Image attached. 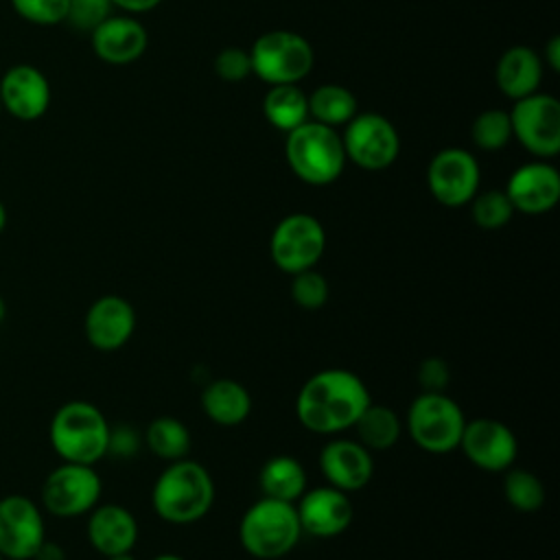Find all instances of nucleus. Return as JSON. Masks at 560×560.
Wrapping results in <instances>:
<instances>
[{
	"label": "nucleus",
	"mask_w": 560,
	"mask_h": 560,
	"mask_svg": "<svg viewBox=\"0 0 560 560\" xmlns=\"http://www.w3.org/2000/svg\"><path fill=\"white\" fill-rule=\"evenodd\" d=\"M370 402V389L359 374L346 368H326L300 387L295 416L306 431L332 438L352 429Z\"/></svg>",
	"instance_id": "nucleus-1"
},
{
	"label": "nucleus",
	"mask_w": 560,
	"mask_h": 560,
	"mask_svg": "<svg viewBox=\"0 0 560 560\" xmlns=\"http://www.w3.org/2000/svg\"><path fill=\"white\" fill-rule=\"evenodd\" d=\"M214 479L195 459L168 462L151 488L153 512L171 525H192L214 505Z\"/></svg>",
	"instance_id": "nucleus-2"
},
{
	"label": "nucleus",
	"mask_w": 560,
	"mask_h": 560,
	"mask_svg": "<svg viewBox=\"0 0 560 560\" xmlns=\"http://www.w3.org/2000/svg\"><path fill=\"white\" fill-rule=\"evenodd\" d=\"M112 424L90 400H68L50 418L48 440L61 462L94 466L107 455Z\"/></svg>",
	"instance_id": "nucleus-3"
},
{
	"label": "nucleus",
	"mask_w": 560,
	"mask_h": 560,
	"mask_svg": "<svg viewBox=\"0 0 560 560\" xmlns=\"http://www.w3.org/2000/svg\"><path fill=\"white\" fill-rule=\"evenodd\" d=\"M302 538L295 503L262 497L252 503L238 521L241 547L258 560L289 556Z\"/></svg>",
	"instance_id": "nucleus-4"
},
{
	"label": "nucleus",
	"mask_w": 560,
	"mask_h": 560,
	"mask_svg": "<svg viewBox=\"0 0 560 560\" xmlns=\"http://www.w3.org/2000/svg\"><path fill=\"white\" fill-rule=\"evenodd\" d=\"M284 155L298 179L311 186H328L346 168V149L335 127L306 120L287 133Z\"/></svg>",
	"instance_id": "nucleus-5"
},
{
	"label": "nucleus",
	"mask_w": 560,
	"mask_h": 560,
	"mask_svg": "<svg viewBox=\"0 0 560 560\" xmlns=\"http://www.w3.org/2000/svg\"><path fill=\"white\" fill-rule=\"evenodd\" d=\"M466 416L446 392H420L405 416L413 444L431 455H446L459 446Z\"/></svg>",
	"instance_id": "nucleus-6"
},
{
	"label": "nucleus",
	"mask_w": 560,
	"mask_h": 560,
	"mask_svg": "<svg viewBox=\"0 0 560 560\" xmlns=\"http://www.w3.org/2000/svg\"><path fill=\"white\" fill-rule=\"evenodd\" d=\"M252 74L267 85L300 83L315 63L311 42L295 31H267L249 48Z\"/></svg>",
	"instance_id": "nucleus-7"
},
{
	"label": "nucleus",
	"mask_w": 560,
	"mask_h": 560,
	"mask_svg": "<svg viewBox=\"0 0 560 560\" xmlns=\"http://www.w3.org/2000/svg\"><path fill=\"white\" fill-rule=\"evenodd\" d=\"M326 249V230L317 217L308 212H291L282 217L269 238V256L273 265L293 276L313 269Z\"/></svg>",
	"instance_id": "nucleus-8"
},
{
	"label": "nucleus",
	"mask_w": 560,
	"mask_h": 560,
	"mask_svg": "<svg viewBox=\"0 0 560 560\" xmlns=\"http://www.w3.org/2000/svg\"><path fill=\"white\" fill-rule=\"evenodd\" d=\"M103 481L94 466L63 462L42 483V505L57 518H74L98 505Z\"/></svg>",
	"instance_id": "nucleus-9"
},
{
	"label": "nucleus",
	"mask_w": 560,
	"mask_h": 560,
	"mask_svg": "<svg viewBox=\"0 0 560 560\" xmlns=\"http://www.w3.org/2000/svg\"><path fill=\"white\" fill-rule=\"evenodd\" d=\"M510 114L512 138L536 158H553L560 151V103L556 96L534 92L514 101Z\"/></svg>",
	"instance_id": "nucleus-10"
},
{
	"label": "nucleus",
	"mask_w": 560,
	"mask_h": 560,
	"mask_svg": "<svg viewBox=\"0 0 560 560\" xmlns=\"http://www.w3.org/2000/svg\"><path fill=\"white\" fill-rule=\"evenodd\" d=\"M346 158L363 171H383L400 153V138L389 118L376 112L354 114L341 136Z\"/></svg>",
	"instance_id": "nucleus-11"
},
{
	"label": "nucleus",
	"mask_w": 560,
	"mask_h": 560,
	"mask_svg": "<svg viewBox=\"0 0 560 560\" xmlns=\"http://www.w3.org/2000/svg\"><path fill=\"white\" fill-rule=\"evenodd\" d=\"M481 171L475 155L462 147L438 151L427 166V186L431 197L446 208L468 206L479 192Z\"/></svg>",
	"instance_id": "nucleus-12"
},
{
	"label": "nucleus",
	"mask_w": 560,
	"mask_h": 560,
	"mask_svg": "<svg viewBox=\"0 0 560 560\" xmlns=\"http://www.w3.org/2000/svg\"><path fill=\"white\" fill-rule=\"evenodd\" d=\"M46 540L42 508L26 494L0 499V553L4 560H31Z\"/></svg>",
	"instance_id": "nucleus-13"
},
{
	"label": "nucleus",
	"mask_w": 560,
	"mask_h": 560,
	"mask_svg": "<svg viewBox=\"0 0 560 560\" xmlns=\"http://www.w3.org/2000/svg\"><path fill=\"white\" fill-rule=\"evenodd\" d=\"M466 459L486 472H505L518 455L514 431L497 418L466 420L459 446Z\"/></svg>",
	"instance_id": "nucleus-14"
},
{
	"label": "nucleus",
	"mask_w": 560,
	"mask_h": 560,
	"mask_svg": "<svg viewBox=\"0 0 560 560\" xmlns=\"http://www.w3.org/2000/svg\"><path fill=\"white\" fill-rule=\"evenodd\" d=\"M295 512L300 518L302 534L315 538H335L343 534L354 516L352 501L348 492L337 490L332 486H317L313 490H304V494L295 501Z\"/></svg>",
	"instance_id": "nucleus-15"
},
{
	"label": "nucleus",
	"mask_w": 560,
	"mask_h": 560,
	"mask_svg": "<svg viewBox=\"0 0 560 560\" xmlns=\"http://www.w3.org/2000/svg\"><path fill=\"white\" fill-rule=\"evenodd\" d=\"M136 330V308L122 295L96 298L83 319V332L92 348L101 352L120 350Z\"/></svg>",
	"instance_id": "nucleus-16"
},
{
	"label": "nucleus",
	"mask_w": 560,
	"mask_h": 560,
	"mask_svg": "<svg viewBox=\"0 0 560 560\" xmlns=\"http://www.w3.org/2000/svg\"><path fill=\"white\" fill-rule=\"evenodd\" d=\"M319 470L328 486L357 492L372 481L374 459L359 440L332 435L319 451Z\"/></svg>",
	"instance_id": "nucleus-17"
},
{
	"label": "nucleus",
	"mask_w": 560,
	"mask_h": 560,
	"mask_svg": "<svg viewBox=\"0 0 560 560\" xmlns=\"http://www.w3.org/2000/svg\"><path fill=\"white\" fill-rule=\"evenodd\" d=\"M505 195L514 212L545 214L560 199V173L545 160L521 164L508 179Z\"/></svg>",
	"instance_id": "nucleus-18"
},
{
	"label": "nucleus",
	"mask_w": 560,
	"mask_h": 560,
	"mask_svg": "<svg viewBox=\"0 0 560 560\" xmlns=\"http://www.w3.org/2000/svg\"><path fill=\"white\" fill-rule=\"evenodd\" d=\"M85 534L94 551L103 558L133 551L140 527L136 516L118 503H98L88 512Z\"/></svg>",
	"instance_id": "nucleus-19"
},
{
	"label": "nucleus",
	"mask_w": 560,
	"mask_h": 560,
	"mask_svg": "<svg viewBox=\"0 0 560 560\" xmlns=\"http://www.w3.org/2000/svg\"><path fill=\"white\" fill-rule=\"evenodd\" d=\"M0 103L11 116L20 120H35L50 105L48 79L35 66L18 63L0 79Z\"/></svg>",
	"instance_id": "nucleus-20"
},
{
	"label": "nucleus",
	"mask_w": 560,
	"mask_h": 560,
	"mask_svg": "<svg viewBox=\"0 0 560 560\" xmlns=\"http://www.w3.org/2000/svg\"><path fill=\"white\" fill-rule=\"evenodd\" d=\"M90 37L96 57L112 66H125L140 59L149 44L147 28L131 15L105 18Z\"/></svg>",
	"instance_id": "nucleus-21"
},
{
	"label": "nucleus",
	"mask_w": 560,
	"mask_h": 560,
	"mask_svg": "<svg viewBox=\"0 0 560 560\" xmlns=\"http://www.w3.org/2000/svg\"><path fill=\"white\" fill-rule=\"evenodd\" d=\"M494 79L503 96L512 101L529 96L540 88L542 59L529 46H512L499 57Z\"/></svg>",
	"instance_id": "nucleus-22"
},
{
	"label": "nucleus",
	"mask_w": 560,
	"mask_h": 560,
	"mask_svg": "<svg viewBox=\"0 0 560 560\" xmlns=\"http://www.w3.org/2000/svg\"><path fill=\"white\" fill-rule=\"evenodd\" d=\"M201 409L219 427H238L252 413V394L234 378H214L201 392Z\"/></svg>",
	"instance_id": "nucleus-23"
},
{
	"label": "nucleus",
	"mask_w": 560,
	"mask_h": 560,
	"mask_svg": "<svg viewBox=\"0 0 560 560\" xmlns=\"http://www.w3.org/2000/svg\"><path fill=\"white\" fill-rule=\"evenodd\" d=\"M306 481V470L302 462L293 455H273L262 464L258 472V486L262 490V497L287 503H295L304 494Z\"/></svg>",
	"instance_id": "nucleus-24"
},
{
	"label": "nucleus",
	"mask_w": 560,
	"mask_h": 560,
	"mask_svg": "<svg viewBox=\"0 0 560 560\" xmlns=\"http://www.w3.org/2000/svg\"><path fill=\"white\" fill-rule=\"evenodd\" d=\"M352 429L357 431V440L370 453L389 451L392 446L398 444V440L402 435V420L392 407L370 402L361 411V416L357 418Z\"/></svg>",
	"instance_id": "nucleus-25"
},
{
	"label": "nucleus",
	"mask_w": 560,
	"mask_h": 560,
	"mask_svg": "<svg viewBox=\"0 0 560 560\" xmlns=\"http://www.w3.org/2000/svg\"><path fill=\"white\" fill-rule=\"evenodd\" d=\"M262 114L267 122L278 131H293L308 118V98L298 83L271 85L262 98Z\"/></svg>",
	"instance_id": "nucleus-26"
},
{
	"label": "nucleus",
	"mask_w": 560,
	"mask_h": 560,
	"mask_svg": "<svg viewBox=\"0 0 560 560\" xmlns=\"http://www.w3.org/2000/svg\"><path fill=\"white\" fill-rule=\"evenodd\" d=\"M144 446L164 462H177L188 457L192 438L188 427L173 416H158L144 429Z\"/></svg>",
	"instance_id": "nucleus-27"
},
{
	"label": "nucleus",
	"mask_w": 560,
	"mask_h": 560,
	"mask_svg": "<svg viewBox=\"0 0 560 560\" xmlns=\"http://www.w3.org/2000/svg\"><path fill=\"white\" fill-rule=\"evenodd\" d=\"M308 98V118L315 122L339 127L357 114V96L337 83H324L313 90Z\"/></svg>",
	"instance_id": "nucleus-28"
},
{
	"label": "nucleus",
	"mask_w": 560,
	"mask_h": 560,
	"mask_svg": "<svg viewBox=\"0 0 560 560\" xmlns=\"http://www.w3.org/2000/svg\"><path fill=\"white\" fill-rule=\"evenodd\" d=\"M503 497L516 512L532 514L545 503V486L532 470L510 466L503 475Z\"/></svg>",
	"instance_id": "nucleus-29"
},
{
	"label": "nucleus",
	"mask_w": 560,
	"mask_h": 560,
	"mask_svg": "<svg viewBox=\"0 0 560 560\" xmlns=\"http://www.w3.org/2000/svg\"><path fill=\"white\" fill-rule=\"evenodd\" d=\"M470 217L481 230H501L514 217V208L505 190H483L470 199Z\"/></svg>",
	"instance_id": "nucleus-30"
},
{
	"label": "nucleus",
	"mask_w": 560,
	"mask_h": 560,
	"mask_svg": "<svg viewBox=\"0 0 560 560\" xmlns=\"http://www.w3.org/2000/svg\"><path fill=\"white\" fill-rule=\"evenodd\" d=\"M472 142L483 151H499L512 140L510 114L505 109H483L470 127Z\"/></svg>",
	"instance_id": "nucleus-31"
},
{
	"label": "nucleus",
	"mask_w": 560,
	"mask_h": 560,
	"mask_svg": "<svg viewBox=\"0 0 560 560\" xmlns=\"http://www.w3.org/2000/svg\"><path fill=\"white\" fill-rule=\"evenodd\" d=\"M291 300L302 311H319L326 306L330 298V287L326 276H322L315 267L291 276Z\"/></svg>",
	"instance_id": "nucleus-32"
},
{
	"label": "nucleus",
	"mask_w": 560,
	"mask_h": 560,
	"mask_svg": "<svg viewBox=\"0 0 560 560\" xmlns=\"http://www.w3.org/2000/svg\"><path fill=\"white\" fill-rule=\"evenodd\" d=\"M11 4L22 20L39 26L66 22L68 13V0H11Z\"/></svg>",
	"instance_id": "nucleus-33"
},
{
	"label": "nucleus",
	"mask_w": 560,
	"mask_h": 560,
	"mask_svg": "<svg viewBox=\"0 0 560 560\" xmlns=\"http://www.w3.org/2000/svg\"><path fill=\"white\" fill-rule=\"evenodd\" d=\"M114 4L109 0H68L66 22L77 31L92 33L105 18L112 15Z\"/></svg>",
	"instance_id": "nucleus-34"
},
{
	"label": "nucleus",
	"mask_w": 560,
	"mask_h": 560,
	"mask_svg": "<svg viewBox=\"0 0 560 560\" xmlns=\"http://www.w3.org/2000/svg\"><path fill=\"white\" fill-rule=\"evenodd\" d=\"M214 72L221 81L228 83H236L243 81L252 74V59H249V50L238 48V46H228L221 48L212 61Z\"/></svg>",
	"instance_id": "nucleus-35"
},
{
	"label": "nucleus",
	"mask_w": 560,
	"mask_h": 560,
	"mask_svg": "<svg viewBox=\"0 0 560 560\" xmlns=\"http://www.w3.org/2000/svg\"><path fill=\"white\" fill-rule=\"evenodd\" d=\"M451 383V368L440 357H427L418 365V385L422 392H446Z\"/></svg>",
	"instance_id": "nucleus-36"
},
{
	"label": "nucleus",
	"mask_w": 560,
	"mask_h": 560,
	"mask_svg": "<svg viewBox=\"0 0 560 560\" xmlns=\"http://www.w3.org/2000/svg\"><path fill=\"white\" fill-rule=\"evenodd\" d=\"M140 448V435L133 427L129 424H118L112 427L109 431V448L107 455H116V457H131L136 455Z\"/></svg>",
	"instance_id": "nucleus-37"
},
{
	"label": "nucleus",
	"mask_w": 560,
	"mask_h": 560,
	"mask_svg": "<svg viewBox=\"0 0 560 560\" xmlns=\"http://www.w3.org/2000/svg\"><path fill=\"white\" fill-rule=\"evenodd\" d=\"M31 560H66V549L59 542L46 538Z\"/></svg>",
	"instance_id": "nucleus-38"
},
{
	"label": "nucleus",
	"mask_w": 560,
	"mask_h": 560,
	"mask_svg": "<svg viewBox=\"0 0 560 560\" xmlns=\"http://www.w3.org/2000/svg\"><path fill=\"white\" fill-rule=\"evenodd\" d=\"M114 7L122 9L125 13H147L155 9L162 0H109Z\"/></svg>",
	"instance_id": "nucleus-39"
},
{
	"label": "nucleus",
	"mask_w": 560,
	"mask_h": 560,
	"mask_svg": "<svg viewBox=\"0 0 560 560\" xmlns=\"http://www.w3.org/2000/svg\"><path fill=\"white\" fill-rule=\"evenodd\" d=\"M542 59H545V63H547L549 70H553V72L560 70V37H558V35H553V37L545 44Z\"/></svg>",
	"instance_id": "nucleus-40"
},
{
	"label": "nucleus",
	"mask_w": 560,
	"mask_h": 560,
	"mask_svg": "<svg viewBox=\"0 0 560 560\" xmlns=\"http://www.w3.org/2000/svg\"><path fill=\"white\" fill-rule=\"evenodd\" d=\"M4 228H7V208H4V203L0 201V234L4 232Z\"/></svg>",
	"instance_id": "nucleus-41"
},
{
	"label": "nucleus",
	"mask_w": 560,
	"mask_h": 560,
	"mask_svg": "<svg viewBox=\"0 0 560 560\" xmlns=\"http://www.w3.org/2000/svg\"><path fill=\"white\" fill-rule=\"evenodd\" d=\"M151 560H186V558H182V556H177V553H158V556L151 558Z\"/></svg>",
	"instance_id": "nucleus-42"
},
{
	"label": "nucleus",
	"mask_w": 560,
	"mask_h": 560,
	"mask_svg": "<svg viewBox=\"0 0 560 560\" xmlns=\"http://www.w3.org/2000/svg\"><path fill=\"white\" fill-rule=\"evenodd\" d=\"M105 560H138L131 551H127V553H118V556H109V558H105Z\"/></svg>",
	"instance_id": "nucleus-43"
},
{
	"label": "nucleus",
	"mask_w": 560,
	"mask_h": 560,
	"mask_svg": "<svg viewBox=\"0 0 560 560\" xmlns=\"http://www.w3.org/2000/svg\"><path fill=\"white\" fill-rule=\"evenodd\" d=\"M4 317H7V302H4V298L0 295V324L4 322Z\"/></svg>",
	"instance_id": "nucleus-44"
},
{
	"label": "nucleus",
	"mask_w": 560,
	"mask_h": 560,
	"mask_svg": "<svg viewBox=\"0 0 560 560\" xmlns=\"http://www.w3.org/2000/svg\"><path fill=\"white\" fill-rule=\"evenodd\" d=\"M0 112H2V103H0Z\"/></svg>",
	"instance_id": "nucleus-45"
},
{
	"label": "nucleus",
	"mask_w": 560,
	"mask_h": 560,
	"mask_svg": "<svg viewBox=\"0 0 560 560\" xmlns=\"http://www.w3.org/2000/svg\"><path fill=\"white\" fill-rule=\"evenodd\" d=\"M0 560H4V558H2V553H0Z\"/></svg>",
	"instance_id": "nucleus-46"
}]
</instances>
